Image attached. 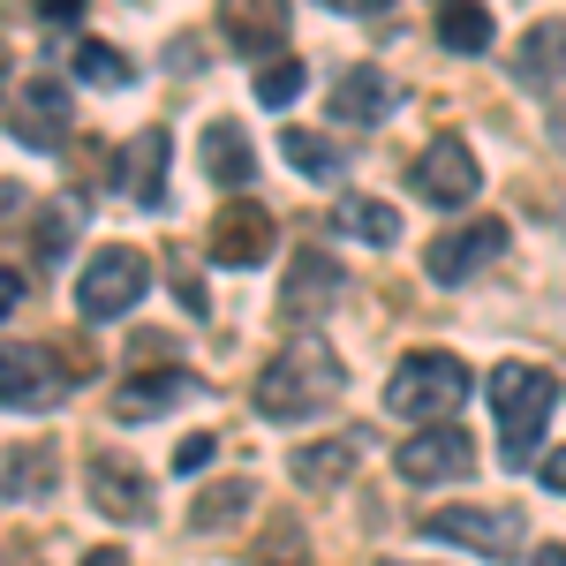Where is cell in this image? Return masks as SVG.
Instances as JSON below:
<instances>
[{
  "instance_id": "obj_1",
  "label": "cell",
  "mask_w": 566,
  "mask_h": 566,
  "mask_svg": "<svg viewBox=\"0 0 566 566\" xmlns=\"http://www.w3.org/2000/svg\"><path fill=\"white\" fill-rule=\"evenodd\" d=\"M340 386H348L340 355L325 348V340H295V348H280V355H272V363L258 370V386H250V408H258L264 423H303L310 408L340 400Z\"/></svg>"
},
{
  "instance_id": "obj_2",
  "label": "cell",
  "mask_w": 566,
  "mask_h": 566,
  "mask_svg": "<svg viewBox=\"0 0 566 566\" xmlns=\"http://www.w3.org/2000/svg\"><path fill=\"white\" fill-rule=\"evenodd\" d=\"M552 408H559V378L552 370H536V363H499L491 370V416H499V453L506 461H528L536 453Z\"/></svg>"
},
{
  "instance_id": "obj_3",
  "label": "cell",
  "mask_w": 566,
  "mask_h": 566,
  "mask_svg": "<svg viewBox=\"0 0 566 566\" xmlns=\"http://www.w3.org/2000/svg\"><path fill=\"white\" fill-rule=\"evenodd\" d=\"M469 363L461 355H446V348H416V355H400V370L386 378V408L392 416H408V423H446L461 400H469Z\"/></svg>"
},
{
  "instance_id": "obj_4",
  "label": "cell",
  "mask_w": 566,
  "mask_h": 566,
  "mask_svg": "<svg viewBox=\"0 0 566 566\" xmlns=\"http://www.w3.org/2000/svg\"><path fill=\"white\" fill-rule=\"evenodd\" d=\"M144 287H151V258L129 250V242H106V250L76 272V310H84L91 325H106V317H129V310L144 303Z\"/></svg>"
},
{
  "instance_id": "obj_5",
  "label": "cell",
  "mask_w": 566,
  "mask_h": 566,
  "mask_svg": "<svg viewBox=\"0 0 566 566\" xmlns=\"http://www.w3.org/2000/svg\"><path fill=\"white\" fill-rule=\"evenodd\" d=\"M76 386V370L53 348H31V340H0V408L15 416H39V408H61V392Z\"/></svg>"
},
{
  "instance_id": "obj_6",
  "label": "cell",
  "mask_w": 566,
  "mask_h": 566,
  "mask_svg": "<svg viewBox=\"0 0 566 566\" xmlns=\"http://www.w3.org/2000/svg\"><path fill=\"white\" fill-rule=\"evenodd\" d=\"M423 536L469 544L476 559H514L522 552V514L514 506H438V514H423Z\"/></svg>"
},
{
  "instance_id": "obj_7",
  "label": "cell",
  "mask_w": 566,
  "mask_h": 566,
  "mask_svg": "<svg viewBox=\"0 0 566 566\" xmlns=\"http://www.w3.org/2000/svg\"><path fill=\"white\" fill-rule=\"evenodd\" d=\"M416 189H423L431 205H446V212L469 205V197L483 189V167H476V151H469V136H453V129L431 136V151L416 159Z\"/></svg>"
},
{
  "instance_id": "obj_8",
  "label": "cell",
  "mask_w": 566,
  "mask_h": 566,
  "mask_svg": "<svg viewBox=\"0 0 566 566\" xmlns=\"http://www.w3.org/2000/svg\"><path fill=\"white\" fill-rule=\"evenodd\" d=\"M499 250H506V219H469V227L438 234L431 250H423V264H431L438 287H461V280H469V272H483Z\"/></svg>"
},
{
  "instance_id": "obj_9",
  "label": "cell",
  "mask_w": 566,
  "mask_h": 566,
  "mask_svg": "<svg viewBox=\"0 0 566 566\" xmlns=\"http://www.w3.org/2000/svg\"><path fill=\"white\" fill-rule=\"evenodd\" d=\"M205 242H212L219 264H264L272 258V212H264L258 197H227Z\"/></svg>"
},
{
  "instance_id": "obj_10",
  "label": "cell",
  "mask_w": 566,
  "mask_h": 566,
  "mask_svg": "<svg viewBox=\"0 0 566 566\" xmlns=\"http://www.w3.org/2000/svg\"><path fill=\"white\" fill-rule=\"evenodd\" d=\"M392 469L408 483H461L469 469H476V446L461 431H416L400 453H392Z\"/></svg>"
},
{
  "instance_id": "obj_11",
  "label": "cell",
  "mask_w": 566,
  "mask_h": 566,
  "mask_svg": "<svg viewBox=\"0 0 566 566\" xmlns=\"http://www.w3.org/2000/svg\"><path fill=\"white\" fill-rule=\"evenodd\" d=\"M167 167H175V136L167 129H136L122 144V197H136L144 212L167 205Z\"/></svg>"
},
{
  "instance_id": "obj_12",
  "label": "cell",
  "mask_w": 566,
  "mask_h": 566,
  "mask_svg": "<svg viewBox=\"0 0 566 566\" xmlns=\"http://www.w3.org/2000/svg\"><path fill=\"white\" fill-rule=\"evenodd\" d=\"M197 159H205V175H212L227 197H250V189H258V151H250V129H242V122H212L205 144H197Z\"/></svg>"
},
{
  "instance_id": "obj_13",
  "label": "cell",
  "mask_w": 566,
  "mask_h": 566,
  "mask_svg": "<svg viewBox=\"0 0 566 566\" xmlns=\"http://www.w3.org/2000/svg\"><path fill=\"white\" fill-rule=\"evenodd\" d=\"M514 84L522 91H559L566 84V15H544V23L522 31V45H514Z\"/></svg>"
},
{
  "instance_id": "obj_14",
  "label": "cell",
  "mask_w": 566,
  "mask_h": 566,
  "mask_svg": "<svg viewBox=\"0 0 566 566\" xmlns=\"http://www.w3.org/2000/svg\"><path fill=\"white\" fill-rule=\"evenodd\" d=\"M91 506L98 514H114V522H144L151 514V483H144V469H122L114 453H91Z\"/></svg>"
},
{
  "instance_id": "obj_15",
  "label": "cell",
  "mask_w": 566,
  "mask_h": 566,
  "mask_svg": "<svg viewBox=\"0 0 566 566\" xmlns=\"http://www.w3.org/2000/svg\"><path fill=\"white\" fill-rule=\"evenodd\" d=\"M61 129H69V91L53 84V76H31L23 98H15V136H23V144H39V151H53Z\"/></svg>"
},
{
  "instance_id": "obj_16",
  "label": "cell",
  "mask_w": 566,
  "mask_h": 566,
  "mask_svg": "<svg viewBox=\"0 0 566 566\" xmlns=\"http://www.w3.org/2000/svg\"><path fill=\"white\" fill-rule=\"evenodd\" d=\"M219 31H227L234 53H272V61H287V53H280V45H287V8H227Z\"/></svg>"
},
{
  "instance_id": "obj_17",
  "label": "cell",
  "mask_w": 566,
  "mask_h": 566,
  "mask_svg": "<svg viewBox=\"0 0 566 566\" xmlns=\"http://www.w3.org/2000/svg\"><path fill=\"white\" fill-rule=\"evenodd\" d=\"M0 491L45 499V491H53V446H45V438H31V446H0Z\"/></svg>"
},
{
  "instance_id": "obj_18",
  "label": "cell",
  "mask_w": 566,
  "mask_h": 566,
  "mask_svg": "<svg viewBox=\"0 0 566 566\" xmlns=\"http://www.w3.org/2000/svg\"><path fill=\"white\" fill-rule=\"evenodd\" d=\"M287 469H295V483H310V491H340V483L355 476V438H317Z\"/></svg>"
},
{
  "instance_id": "obj_19",
  "label": "cell",
  "mask_w": 566,
  "mask_h": 566,
  "mask_svg": "<svg viewBox=\"0 0 566 566\" xmlns=\"http://www.w3.org/2000/svg\"><path fill=\"white\" fill-rule=\"evenodd\" d=\"M392 106V84L378 69H348L340 84H333V122H378Z\"/></svg>"
},
{
  "instance_id": "obj_20",
  "label": "cell",
  "mask_w": 566,
  "mask_h": 566,
  "mask_svg": "<svg viewBox=\"0 0 566 566\" xmlns=\"http://www.w3.org/2000/svg\"><path fill=\"white\" fill-rule=\"evenodd\" d=\"M333 227H340L348 242H400V212H392V205H378V197H340Z\"/></svg>"
},
{
  "instance_id": "obj_21",
  "label": "cell",
  "mask_w": 566,
  "mask_h": 566,
  "mask_svg": "<svg viewBox=\"0 0 566 566\" xmlns=\"http://www.w3.org/2000/svg\"><path fill=\"white\" fill-rule=\"evenodd\" d=\"M234 514H250V483L242 476H227V483H212L197 506H189V528H227Z\"/></svg>"
},
{
  "instance_id": "obj_22",
  "label": "cell",
  "mask_w": 566,
  "mask_h": 566,
  "mask_svg": "<svg viewBox=\"0 0 566 566\" xmlns=\"http://www.w3.org/2000/svg\"><path fill=\"white\" fill-rule=\"evenodd\" d=\"M76 76L98 84V91H114V84H129L136 69H129V53H114L106 39H84V45H76Z\"/></svg>"
},
{
  "instance_id": "obj_23",
  "label": "cell",
  "mask_w": 566,
  "mask_h": 566,
  "mask_svg": "<svg viewBox=\"0 0 566 566\" xmlns=\"http://www.w3.org/2000/svg\"><path fill=\"white\" fill-rule=\"evenodd\" d=\"M438 45L483 53V45H491V8H446V15H438Z\"/></svg>"
},
{
  "instance_id": "obj_24",
  "label": "cell",
  "mask_w": 566,
  "mask_h": 566,
  "mask_svg": "<svg viewBox=\"0 0 566 566\" xmlns=\"http://www.w3.org/2000/svg\"><path fill=\"white\" fill-rule=\"evenodd\" d=\"M340 287V272H333V258H303L295 272H287V295H280V310H303V303H325Z\"/></svg>"
},
{
  "instance_id": "obj_25",
  "label": "cell",
  "mask_w": 566,
  "mask_h": 566,
  "mask_svg": "<svg viewBox=\"0 0 566 566\" xmlns=\"http://www.w3.org/2000/svg\"><path fill=\"white\" fill-rule=\"evenodd\" d=\"M181 392H189V378H181V370H167V378H144V386H122V400H114V408H122V416H151V408H167V400H181Z\"/></svg>"
},
{
  "instance_id": "obj_26",
  "label": "cell",
  "mask_w": 566,
  "mask_h": 566,
  "mask_svg": "<svg viewBox=\"0 0 566 566\" xmlns=\"http://www.w3.org/2000/svg\"><path fill=\"white\" fill-rule=\"evenodd\" d=\"M287 167H295V175L333 181V175H340V151H333L325 136H310V129H287Z\"/></svg>"
},
{
  "instance_id": "obj_27",
  "label": "cell",
  "mask_w": 566,
  "mask_h": 566,
  "mask_svg": "<svg viewBox=\"0 0 566 566\" xmlns=\"http://www.w3.org/2000/svg\"><path fill=\"white\" fill-rule=\"evenodd\" d=\"M303 91V61H264V76H258V98L264 106H287Z\"/></svg>"
},
{
  "instance_id": "obj_28",
  "label": "cell",
  "mask_w": 566,
  "mask_h": 566,
  "mask_svg": "<svg viewBox=\"0 0 566 566\" xmlns=\"http://www.w3.org/2000/svg\"><path fill=\"white\" fill-rule=\"evenodd\" d=\"M212 453H219V438H205V431H197V438H181V446H175V469L189 476V469H205Z\"/></svg>"
},
{
  "instance_id": "obj_29",
  "label": "cell",
  "mask_w": 566,
  "mask_h": 566,
  "mask_svg": "<svg viewBox=\"0 0 566 566\" xmlns=\"http://www.w3.org/2000/svg\"><path fill=\"white\" fill-rule=\"evenodd\" d=\"M23 303V280H15V272H8V264H0V317H8V310Z\"/></svg>"
},
{
  "instance_id": "obj_30",
  "label": "cell",
  "mask_w": 566,
  "mask_h": 566,
  "mask_svg": "<svg viewBox=\"0 0 566 566\" xmlns=\"http://www.w3.org/2000/svg\"><path fill=\"white\" fill-rule=\"evenodd\" d=\"M544 483H552V491H566V446L552 453V461H544Z\"/></svg>"
},
{
  "instance_id": "obj_31",
  "label": "cell",
  "mask_w": 566,
  "mask_h": 566,
  "mask_svg": "<svg viewBox=\"0 0 566 566\" xmlns=\"http://www.w3.org/2000/svg\"><path fill=\"white\" fill-rule=\"evenodd\" d=\"M528 566H566V544H552V552H528Z\"/></svg>"
},
{
  "instance_id": "obj_32",
  "label": "cell",
  "mask_w": 566,
  "mask_h": 566,
  "mask_svg": "<svg viewBox=\"0 0 566 566\" xmlns=\"http://www.w3.org/2000/svg\"><path fill=\"white\" fill-rule=\"evenodd\" d=\"M552 144H559V151H566V106H559V114H552Z\"/></svg>"
},
{
  "instance_id": "obj_33",
  "label": "cell",
  "mask_w": 566,
  "mask_h": 566,
  "mask_svg": "<svg viewBox=\"0 0 566 566\" xmlns=\"http://www.w3.org/2000/svg\"><path fill=\"white\" fill-rule=\"evenodd\" d=\"M84 566H122V552H91V559Z\"/></svg>"
},
{
  "instance_id": "obj_34",
  "label": "cell",
  "mask_w": 566,
  "mask_h": 566,
  "mask_svg": "<svg viewBox=\"0 0 566 566\" xmlns=\"http://www.w3.org/2000/svg\"><path fill=\"white\" fill-rule=\"evenodd\" d=\"M0 84H8V69H0Z\"/></svg>"
},
{
  "instance_id": "obj_35",
  "label": "cell",
  "mask_w": 566,
  "mask_h": 566,
  "mask_svg": "<svg viewBox=\"0 0 566 566\" xmlns=\"http://www.w3.org/2000/svg\"><path fill=\"white\" fill-rule=\"evenodd\" d=\"M559 227H566V212H559Z\"/></svg>"
}]
</instances>
